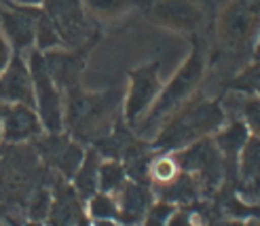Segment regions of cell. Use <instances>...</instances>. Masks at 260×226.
<instances>
[{
	"label": "cell",
	"instance_id": "1",
	"mask_svg": "<svg viewBox=\"0 0 260 226\" xmlns=\"http://www.w3.org/2000/svg\"><path fill=\"white\" fill-rule=\"evenodd\" d=\"M224 123V110L218 102L199 100L176 108L165 123L161 134L154 140V146L161 150H180L184 146L207 138L218 131Z\"/></svg>",
	"mask_w": 260,
	"mask_h": 226
},
{
	"label": "cell",
	"instance_id": "2",
	"mask_svg": "<svg viewBox=\"0 0 260 226\" xmlns=\"http://www.w3.org/2000/svg\"><path fill=\"white\" fill-rule=\"evenodd\" d=\"M260 34V0H235L218 19V36L231 51L250 49Z\"/></svg>",
	"mask_w": 260,
	"mask_h": 226
},
{
	"label": "cell",
	"instance_id": "3",
	"mask_svg": "<svg viewBox=\"0 0 260 226\" xmlns=\"http://www.w3.org/2000/svg\"><path fill=\"white\" fill-rule=\"evenodd\" d=\"M28 68L32 74L34 85V104L38 108V118L47 131L59 134L63 127V108H61V95L59 87L51 78L45 55L41 51H32L28 59Z\"/></svg>",
	"mask_w": 260,
	"mask_h": 226
},
{
	"label": "cell",
	"instance_id": "4",
	"mask_svg": "<svg viewBox=\"0 0 260 226\" xmlns=\"http://www.w3.org/2000/svg\"><path fill=\"white\" fill-rule=\"evenodd\" d=\"M203 70H205V55H203V49L197 45L192 49L190 57L186 59V63L174 74L170 85L159 93L157 102L148 110V121H157V118L172 114L176 108H180V104L190 95L192 89L201 81Z\"/></svg>",
	"mask_w": 260,
	"mask_h": 226
},
{
	"label": "cell",
	"instance_id": "5",
	"mask_svg": "<svg viewBox=\"0 0 260 226\" xmlns=\"http://www.w3.org/2000/svg\"><path fill=\"white\" fill-rule=\"evenodd\" d=\"M176 161L182 171L190 174L201 188H212L220 182L224 171V156L212 138H201L184 148L176 150Z\"/></svg>",
	"mask_w": 260,
	"mask_h": 226
},
{
	"label": "cell",
	"instance_id": "6",
	"mask_svg": "<svg viewBox=\"0 0 260 226\" xmlns=\"http://www.w3.org/2000/svg\"><path fill=\"white\" fill-rule=\"evenodd\" d=\"M129 81V91L125 100V118L129 123H136L144 116L152 104L157 102L161 93V76H159V63H146L142 68L132 72Z\"/></svg>",
	"mask_w": 260,
	"mask_h": 226
},
{
	"label": "cell",
	"instance_id": "7",
	"mask_svg": "<svg viewBox=\"0 0 260 226\" xmlns=\"http://www.w3.org/2000/svg\"><path fill=\"white\" fill-rule=\"evenodd\" d=\"M45 15L53 21L61 43L79 47L89 36V23L83 11V0H45Z\"/></svg>",
	"mask_w": 260,
	"mask_h": 226
},
{
	"label": "cell",
	"instance_id": "8",
	"mask_svg": "<svg viewBox=\"0 0 260 226\" xmlns=\"http://www.w3.org/2000/svg\"><path fill=\"white\" fill-rule=\"evenodd\" d=\"M150 17L178 32H194L203 25V11L194 0H159L154 3Z\"/></svg>",
	"mask_w": 260,
	"mask_h": 226
},
{
	"label": "cell",
	"instance_id": "9",
	"mask_svg": "<svg viewBox=\"0 0 260 226\" xmlns=\"http://www.w3.org/2000/svg\"><path fill=\"white\" fill-rule=\"evenodd\" d=\"M0 102L13 104H34V85L30 68L19 55L11 57L9 66L0 72Z\"/></svg>",
	"mask_w": 260,
	"mask_h": 226
},
{
	"label": "cell",
	"instance_id": "10",
	"mask_svg": "<svg viewBox=\"0 0 260 226\" xmlns=\"http://www.w3.org/2000/svg\"><path fill=\"white\" fill-rule=\"evenodd\" d=\"M41 11L34 9H21V7H5L0 9V25L9 38V43L17 51L30 49L36 41V17Z\"/></svg>",
	"mask_w": 260,
	"mask_h": 226
},
{
	"label": "cell",
	"instance_id": "11",
	"mask_svg": "<svg viewBox=\"0 0 260 226\" xmlns=\"http://www.w3.org/2000/svg\"><path fill=\"white\" fill-rule=\"evenodd\" d=\"M43 123L38 114L32 110V106L13 104L5 108L3 114V138L5 142H25L41 134Z\"/></svg>",
	"mask_w": 260,
	"mask_h": 226
},
{
	"label": "cell",
	"instance_id": "12",
	"mask_svg": "<svg viewBox=\"0 0 260 226\" xmlns=\"http://www.w3.org/2000/svg\"><path fill=\"white\" fill-rule=\"evenodd\" d=\"M119 203V218L127 224H136L144 220L148 207L152 205V192L140 182H127L123 188L114 195Z\"/></svg>",
	"mask_w": 260,
	"mask_h": 226
},
{
	"label": "cell",
	"instance_id": "13",
	"mask_svg": "<svg viewBox=\"0 0 260 226\" xmlns=\"http://www.w3.org/2000/svg\"><path fill=\"white\" fill-rule=\"evenodd\" d=\"M47 68L51 78L57 87L72 89L76 85V78L83 68V53H68V51H49L45 55Z\"/></svg>",
	"mask_w": 260,
	"mask_h": 226
},
{
	"label": "cell",
	"instance_id": "14",
	"mask_svg": "<svg viewBox=\"0 0 260 226\" xmlns=\"http://www.w3.org/2000/svg\"><path fill=\"white\" fill-rule=\"evenodd\" d=\"M250 129L243 123V118H235L233 123H229L226 127H220L218 134L214 138L218 150L222 152L224 161H237L239 152L243 150L245 142L250 140Z\"/></svg>",
	"mask_w": 260,
	"mask_h": 226
},
{
	"label": "cell",
	"instance_id": "15",
	"mask_svg": "<svg viewBox=\"0 0 260 226\" xmlns=\"http://www.w3.org/2000/svg\"><path fill=\"white\" fill-rule=\"evenodd\" d=\"M47 156L49 161L57 165L61 174L74 176L79 165L83 163V148L79 144H74L70 140H49L47 144Z\"/></svg>",
	"mask_w": 260,
	"mask_h": 226
},
{
	"label": "cell",
	"instance_id": "16",
	"mask_svg": "<svg viewBox=\"0 0 260 226\" xmlns=\"http://www.w3.org/2000/svg\"><path fill=\"white\" fill-rule=\"evenodd\" d=\"M239 176L248 190L260 192V138L250 136L243 150L239 152Z\"/></svg>",
	"mask_w": 260,
	"mask_h": 226
},
{
	"label": "cell",
	"instance_id": "17",
	"mask_svg": "<svg viewBox=\"0 0 260 226\" xmlns=\"http://www.w3.org/2000/svg\"><path fill=\"white\" fill-rule=\"evenodd\" d=\"M100 156L95 150H89L85 156H83V163L76 169V174L72 176L74 178V188L81 197L85 199H91L95 192H98V174H100Z\"/></svg>",
	"mask_w": 260,
	"mask_h": 226
},
{
	"label": "cell",
	"instance_id": "18",
	"mask_svg": "<svg viewBox=\"0 0 260 226\" xmlns=\"http://www.w3.org/2000/svg\"><path fill=\"white\" fill-rule=\"evenodd\" d=\"M49 218H51V226H74L81 220V209L74 190L66 188L57 195V201L51 205Z\"/></svg>",
	"mask_w": 260,
	"mask_h": 226
},
{
	"label": "cell",
	"instance_id": "19",
	"mask_svg": "<svg viewBox=\"0 0 260 226\" xmlns=\"http://www.w3.org/2000/svg\"><path fill=\"white\" fill-rule=\"evenodd\" d=\"M180 171L182 169H180L174 154L154 156V158H150V163H148V178L152 180V184L157 186V188L172 184L180 176Z\"/></svg>",
	"mask_w": 260,
	"mask_h": 226
},
{
	"label": "cell",
	"instance_id": "20",
	"mask_svg": "<svg viewBox=\"0 0 260 226\" xmlns=\"http://www.w3.org/2000/svg\"><path fill=\"white\" fill-rule=\"evenodd\" d=\"M125 184H127V171L121 163H116V161L100 163V174H98V190L100 192L116 195Z\"/></svg>",
	"mask_w": 260,
	"mask_h": 226
},
{
	"label": "cell",
	"instance_id": "21",
	"mask_svg": "<svg viewBox=\"0 0 260 226\" xmlns=\"http://www.w3.org/2000/svg\"><path fill=\"white\" fill-rule=\"evenodd\" d=\"M89 216L93 220L119 218V203H116V197L98 190L93 197L89 199Z\"/></svg>",
	"mask_w": 260,
	"mask_h": 226
},
{
	"label": "cell",
	"instance_id": "22",
	"mask_svg": "<svg viewBox=\"0 0 260 226\" xmlns=\"http://www.w3.org/2000/svg\"><path fill=\"white\" fill-rule=\"evenodd\" d=\"M36 45L38 49H43V51H51L53 47L61 45V38L55 30V25L53 21H51L45 13H41V15L36 17Z\"/></svg>",
	"mask_w": 260,
	"mask_h": 226
},
{
	"label": "cell",
	"instance_id": "23",
	"mask_svg": "<svg viewBox=\"0 0 260 226\" xmlns=\"http://www.w3.org/2000/svg\"><path fill=\"white\" fill-rule=\"evenodd\" d=\"M83 3L100 17H116L132 7L134 0H83Z\"/></svg>",
	"mask_w": 260,
	"mask_h": 226
},
{
	"label": "cell",
	"instance_id": "24",
	"mask_svg": "<svg viewBox=\"0 0 260 226\" xmlns=\"http://www.w3.org/2000/svg\"><path fill=\"white\" fill-rule=\"evenodd\" d=\"M241 116L243 123L248 125L250 134L254 138H260V95L245 98L241 102Z\"/></svg>",
	"mask_w": 260,
	"mask_h": 226
},
{
	"label": "cell",
	"instance_id": "25",
	"mask_svg": "<svg viewBox=\"0 0 260 226\" xmlns=\"http://www.w3.org/2000/svg\"><path fill=\"white\" fill-rule=\"evenodd\" d=\"M174 205L167 203V201H159V203H152L146 211L144 220H142V226H167L172 214H174Z\"/></svg>",
	"mask_w": 260,
	"mask_h": 226
},
{
	"label": "cell",
	"instance_id": "26",
	"mask_svg": "<svg viewBox=\"0 0 260 226\" xmlns=\"http://www.w3.org/2000/svg\"><path fill=\"white\" fill-rule=\"evenodd\" d=\"M49 211H51V197L41 190L36 197H34V201H32V207H30V216L36 220V222H41L43 218L49 216Z\"/></svg>",
	"mask_w": 260,
	"mask_h": 226
},
{
	"label": "cell",
	"instance_id": "27",
	"mask_svg": "<svg viewBox=\"0 0 260 226\" xmlns=\"http://www.w3.org/2000/svg\"><path fill=\"white\" fill-rule=\"evenodd\" d=\"M167 226H194L192 222V214L184 209H174V214L167 222Z\"/></svg>",
	"mask_w": 260,
	"mask_h": 226
},
{
	"label": "cell",
	"instance_id": "28",
	"mask_svg": "<svg viewBox=\"0 0 260 226\" xmlns=\"http://www.w3.org/2000/svg\"><path fill=\"white\" fill-rule=\"evenodd\" d=\"M11 61V47L7 43V38L0 36V72H3Z\"/></svg>",
	"mask_w": 260,
	"mask_h": 226
},
{
	"label": "cell",
	"instance_id": "29",
	"mask_svg": "<svg viewBox=\"0 0 260 226\" xmlns=\"http://www.w3.org/2000/svg\"><path fill=\"white\" fill-rule=\"evenodd\" d=\"M91 226H123L119 218H106V220H93Z\"/></svg>",
	"mask_w": 260,
	"mask_h": 226
},
{
	"label": "cell",
	"instance_id": "30",
	"mask_svg": "<svg viewBox=\"0 0 260 226\" xmlns=\"http://www.w3.org/2000/svg\"><path fill=\"white\" fill-rule=\"evenodd\" d=\"M216 226H258L256 222H241V220H235V222H220Z\"/></svg>",
	"mask_w": 260,
	"mask_h": 226
},
{
	"label": "cell",
	"instance_id": "31",
	"mask_svg": "<svg viewBox=\"0 0 260 226\" xmlns=\"http://www.w3.org/2000/svg\"><path fill=\"white\" fill-rule=\"evenodd\" d=\"M252 53H254V59L258 61V59H260V34H258V41H256V45H254Z\"/></svg>",
	"mask_w": 260,
	"mask_h": 226
},
{
	"label": "cell",
	"instance_id": "32",
	"mask_svg": "<svg viewBox=\"0 0 260 226\" xmlns=\"http://www.w3.org/2000/svg\"><path fill=\"white\" fill-rule=\"evenodd\" d=\"M19 5H41V3H45V0H17Z\"/></svg>",
	"mask_w": 260,
	"mask_h": 226
},
{
	"label": "cell",
	"instance_id": "33",
	"mask_svg": "<svg viewBox=\"0 0 260 226\" xmlns=\"http://www.w3.org/2000/svg\"><path fill=\"white\" fill-rule=\"evenodd\" d=\"M5 108H7V106L0 104V138H3V114H5Z\"/></svg>",
	"mask_w": 260,
	"mask_h": 226
},
{
	"label": "cell",
	"instance_id": "34",
	"mask_svg": "<svg viewBox=\"0 0 260 226\" xmlns=\"http://www.w3.org/2000/svg\"><path fill=\"white\" fill-rule=\"evenodd\" d=\"M5 7H11L9 0H0V9H5Z\"/></svg>",
	"mask_w": 260,
	"mask_h": 226
},
{
	"label": "cell",
	"instance_id": "35",
	"mask_svg": "<svg viewBox=\"0 0 260 226\" xmlns=\"http://www.w3.org/2000/svg\"><path fill=\"white\" fill-rule=\"evenodd\" d=\"M254 93H256V95H260V78H258V83H256V87H254Z\"/></svg>",
	"mask_w": 260,
	"mask_h": 226
},
{
	"label": "cell",
	"instance_id": "36",
	"mask_svg": "<svg viewBox=\"0 0 260 226\" xmlns=\"http://www.w3.org/2000/svg\"><path fill=\"white\" fill-rule=\"evenodd\" d=\"M28 226H43V224H41V222H36V220H34V222H30Z\"/></svg>",
	"mask_w": 260,
	"mask_h": 226
}]
</instances>
